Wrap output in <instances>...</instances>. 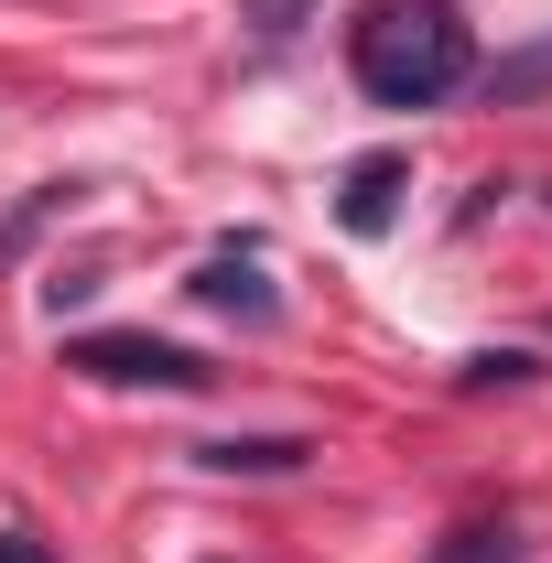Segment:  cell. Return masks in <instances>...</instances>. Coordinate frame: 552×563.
Masks as SVG:
<instances>
[{"mask_svg": "<svg viewBox=\"0 0 552 563\" xmlns=\"http://www.w3.org/2000/svg\"><path fill=\"white\" fill-rule=\"evenodd\" d=\"M346 66H357V87L379 109H433V98H455L477 76V44H466V22L444 0H379L357 22V55Z\"/></svg>", "mask_w": 552, "mask_h": 563, "instance_id": "6da1fadb", "label": "cell"}, {"mask_svg": "<svg viewBox=\"0 0 552 563\" xmlns=\"http://www.w3.org/2000/svg\"><path fill=\"white\" fill-rule=\"evenodd\" d=\"M66 368H87V379H120V390H207L217 368H196L185 347H163V336H76L66 347Z\"/></svg>", "mask_w": 552, "mask_h": 563, "instance_id": "7a4b0ae2", "label": "cell"}, {"mask_svg": "<svg viewBox=\"0 0 552 563\" xmlns=\"http://www.w3.org/2000/svg\"><path fill=\"white\" fill-rule=\"evenodd\" d=\"M336 217L357 228V239H379V228L401 217V152H357V163H346V196H336Z\"/></svg>", "mask_w": 552, "mask_h": 563, "instance_id": "3957f363", "label": "cell"}, {"mask_svg": "<svg viewBox=\"0 0 552 563\" xmlns=\"http://www.w3.org/2000/svg\"><path fill=\"white\" fill-rule=\"evenodd\" d=\"M196 455H207L217 477H292L314 444L303 433H228V444H196Z\"/></svg>", "mask_w": 552, "mask_h": 563, "instance_id": "277c9868", "label": "cell"}, {"mask_svg": "<svg viewBox=\"0 0 552 563\" xmlns=\"http://www.w3.org/2000/svg\"><path fill=\"white\" fill-rule=\"evenodd\" d=\"M196 303H228V314L272 325V292H261V272H250V261H207V272H196Z\"/></svg>", "mask_w": 552, "mask_h": 563, "instance_id": "5b68a950", "label": "cell"}, {"mask_svg": "<svg viewBox=\"0 0 552 563\" xmlns=\"http://www.w3.org/2000/svg\"><path fill=\"white\" fill-rule=\"evenodd\" d=\"M552 87V44H531V55H498V66H487V98H498V109H520V98H542Z\"/></svg>", "mask_w": 552, "mask_h": 563, "instance_id": "8992f818", "label": "cell"}, {"mask_svg": "<svg viewBox=\"0 0 552 563\" xmlns=\"http://www.w3.org/2000/svg\"><path fill=\"white\" fill-rule=\"evenodd\" d=\"M433 563H509V531H455Z\"/></svg>", "mask_w": 552, "mask_h": 563, "instance_id": "52a82bcc", "label": "cell"}, {"mask_svg": "<svg viewBox=\"0 0 552 563\" xmlns=\"http://www.w3.org/2000/svg\"><path fill=\"white\" fill-rule=\"evenodd\" d=\"M0 563H55V553H44V531H22V520H11V531H0Z\"/></svg>", "mask_w": 552, "mask_h": 563, "instance_id": "ba28073f", "label": "cell"}, {"mask_svg": "<svg viewBox=\"0 0 552 563\" xmlns=\"http://www.w3.org/2000/svg\"><path fill=\"white\" fill-rule=\"evenodd\" d=\"M292 11H303V0H250V22H261V33H281Z\"/></svg>", "mask_w": 552, "mask_h": 563, "instance_id": "9c48e42d", "label": "cell"}]
</instances>
